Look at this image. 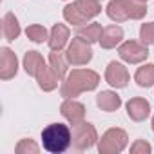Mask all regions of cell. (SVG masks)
Instances as JSON below:
<instances>
[{"mask_svg":"<svg viewBox=\"0 0 154 154\" xmlns=\"http://www.w3.org/2000/svg\"><path fill=\"white\" fill-rule=\"evenodd\" d=\"M44 65H45V62H44V58H42V54L38 51H27L26 53V56H24V69H26V72L29 76H36L38 71Z\"/></svg>","mask_w":154,"mask_h":154,"instance_id":"18","label":"cell"},{"mask_svg":"<svg viewBox=\"0 0 154 154\" xmlns=\"http://www.w3.org/2000/svg\"><path fill=\"white\" fill-rule=\"evenodd\" d=\"M100 84L98 72L91 69H72L60 85V94L63 98H74L85 91H94Z\"/></svg>","mask_w":154,"mask_h":154,"instance_id":"1","label":"cell"},{"mask_svg":"<svg viewBox=\"0 0 154 154\" xmlns=\"http://www.w3.org/2000/svg\"><path fill=\"white\" fill-rule=\"evenodd\" d=\"M72 149L74 150H87L91 149L96 141H98V132H96V127L93 123H87V122H80L72 125Z\"/></svg>","mask_w":154,"mask_h":154,"instance_id":"6","label":"cell"},{"mask_svg":"<svg viewBox=\"0 0 154 154\" xmlns=\"http://www.w3.org/2000/svg\"><path fill=\"white\" fill-rule=\"evenodd\" d=\"M140 2H147V0H140Z\"/></svg>","mask_w":154,"mask_h":154,"instance_id":"27","label":"cell"},{"mask_svg":"<svg viewBox=\"0 0 154 154\" xmlns=\"http://www.w3.org/2000/svg\"><path fill=\"white\" fill-rule=\"evenodd\" d=\"M129 78H131V76H129L127 67L122 65L120 62H111L107 65V69H105V80H107V84L112 85V87H116V89L127 87Z\"/></svg>","mask_w":154,"mask_h":154,"instance_id":"9","label":"cell"},{"mask_svg":"<svg viewBox=\"0 0 154 154\" xmlns=\"http://www.w3.org/2000/svg\"><path fill=\"white\" fill-rule=\"evenodd\" d=\"M134 80L140 87H152L154 85V63H145L141 67H138Z\"/></svg>","mask_w":154,"mask_h":154,"instance_id":"20","label":"cell"},{"mask_svg":"<svg viewBox=\"0 0 154 154\" xmlns=\"http://www.w3.org/2000/svg\"><path fill=\"white\" fill-rule=\"evenodd\" d=\"M26 35L31 42L35 44H44L45 40H49V35H47V29L44 26H38V24H33L26 29Z\"/></svg>","mask_w":154,"mask_h":154,"instance_id":"22","label":"cell"},{"mask_svg":"<svg viewBox=\"0 0 154 154\" xmlns=\"http://www.w3.org/2000/svg\"><path fill=\"white\" fill-rule=\"evenodd\" d=\"M72 132L63 123H51L42 131V145L51 154H62L72 143Z\"/></svg>","mask_w":154,"mask_h":154,"instance_id":"3","label":"cell"},{"mask_svg":"<svg viewBox=\"0 0 154 154\" xmlns=\"http://www.w3.org/2000/svg\"><path fill=\"white\" fill-rule=\"evenodd\" d=\"M105 11L112 22L141 20L147 15V6L145 2H140V0H111Z\"/></svg>","mask_w":154,"mask_h":154,"instance_id":"2","label":"cell"},{"mask_svg":"<svg viewBox=\"0 0 154 154\" xmlns=\"http://www.w3.org/2000/svg\"><path fill=\"white\" fill-rule=\"evenodd\" d=\"M125 107H127V116L132 122H143L150 114V103L145 98H131Z\"/></svg>","mask_w":154,"mask_h":154,"instance_id":"12","label":"cell"},{"mask_svg":"<svg viewBox=\"0 0 154 154\" xmlns=\"http://www.w3.org/2000/svg\"><path fill=\"white\" fill-rule=\"evenodd\" d=\"M60 112L71 125H76V123H80V122L85 120V107H84V103L76 102L74 98H65V102L60 105Z\"/></svg>","mask_w":154,"mask_h":154,"instance_id":"10","label":"cell"},{"mask_svg":"<svg viewBox=\"0 0 154 154\" xmlns=\"http://www.w3.org/2000/svg\"><path fill=\"white\" fill-rule=\"evenodd\" d=\"M150 150H152V147L145 140H136L134 145L131 147V152L132 154H150Z\"/></svg>","mask_w":154,"mask_h":154,"instance_id":"25","label":"cell"},{"mask_svg":"<svg viewBox=\"0 0 154 154\" xmlns=\"http://www.w3.org/2000/svg\"><path fill=\"white\" fill-rule=\"evenodd\" d=\"M18 72V60L17 54L9 47L0 49V78L2 80H11Z\"/></svg>","mask_w":154,"mask_h":154,"instance_id":"11","label":"cell"},{"mask_svg":"<svg viewBox=\"0 0 154 154\" xmlns=\"http://www.w3.org/2000/svg\"><path fill=\"white\" fill-rule=\"evenodd\" d=\"M150 125H152V131H154V116H152V123Z\"/></svg>","mask_w":154,"mask_h":154,"instance_id":"26","label":"cell"},{"mask_svg":"<svg viewBox=\"0 0 154 154\" xmlns=\"http://www.w3.org/2000/svg\"><path fill=\"white\" fill-rule=\"evenodd\" d=\"M40 149H38V145L33 141V140H27V138H24V140H20L18 141V145L15 147V152L17 154H36Z\"/></svg>","mask_w":154,"mask_h":154,"instance_id":"24","label":"cell"},{"mask_svg":"<svg viewBox=\"0 0 154 154\" xmlns=\"http://www.w3.org/2000/svg\"><path fill=\"white\" fill-rule=\"evenodd\" d=\"M102 13L98 0H74L63 8V18L72 26H82Z\"/></svg>","mask_w":154,"mask_h":154,"instance_id":"4","label":"cell"},{"mask_svg":"<svg viewBox=\"0 0 154 154\" xmlns=\"http://www.w3.org/2000/svg\"><path fill=\"white\" fill-rule=\"evenodd\" d=\"M49 63H51V67H53V71L56 72L58 78L63 80V78H65V72H67V63H69L67 56H65L62 51H51V54H49Z\"/></svg>","mask_w":154,"mask_h":154,"instance_id":"21","label":"cell"},{"mask_svg":"<svg viewBox=\"0 0 154 154\" xmlns=\"http://www.w3.org/2000/svg\"><path fill=\"white\" fill-rule=\"evenodd\" d=\"M102 33H103V29H102V26H100V24H96V22L87 24V26H84V27H78V29H76V36L84 38V40H85V42H89V44L100 42Z\"/></svg>","mask_w":154,"mask_h":154,"instance_id":"19","label":"cell"},{"mask_svg":"<svg viewBox=\"0 0 154 154\" xmlns=\"http://www.w3.org/2000/svg\"><path fill=\"white\" fill-rule=\"evenodd\" d=\"M69 40V27L63 26V24H54L53 29H51V35H49V49L51 51H62L65 47Z\"/></svg>","mask_w":154,"mask_h":154,"instance_id":"13","label":"cell"},{"mask_svg":"<svg viewBox=\"0 0 154 154\" xmlns=\"http://www.w3.org/2000/svg\"><path fill=\"white\" fill-rule=\"evenodd\" d=\"M98 2H100V0H98Z\"/></svg>","mask_w":154,"mask_h":154,"instance_id":"28","label":"cell"},{"mask_svg":"<svg viewBox=\"0 0 154 154\" xmlns=\"http://www.w3.org/2000/svg\"><path fill=\"white\" fill-rule=\"evenodd\" d=\"M35 78H36V82H38V87H40L42 91H45V93L54 91V89L58 87V82H60V78L56 76V72L53 71V67H47V65H44V67L38 71V74L35 76Z\"/></svg>","mask_w":154,"mask_h":154,"instance_id":"14","label":"cell"},{"mask_svg":"<svg viewBox=\"0 0 154 154\" xmlns=\"http://www.w3.org/2000/svg\"><path fill=\"white\" fill-rule=\"evenodd\" d=\"M96 105H98L102 111H105V112H112V111L120 109L122 98H120L116 93H112V91H102V93H98V96H96Z\"/></svg>","mask_w":154,"mask_h":154,"instance_id":"16","label":"cell"},{"mask_svg":"<svg viewBox=\"0 0 154 154\" xmlns=\"http://www.w3.org/2000/svg\"><path fill=\"white\" fill-rule=\"evenodd\" d=\"M118 54L122 60H125L129 63H141L147 60L149 49L145 44H140L136 40H127L118 47Z\"/></svg>","mask_w":154,"mask_h":154,"instance_id":"8","label":"cell"},{"mask_svg":"<svg viewBox=\"0 0 154 154\" xmlns=\"http://www.w3.org/2000/svg\"><path fill=\"white\" fill-rule=\"evenodd\" d=\"M20 24H18V18L13 15V13H6L4 18H2V33H4V38L13 42L20 36Z\"/></svg>","mask_w":154,"mask_h":154,"instance_id":"17","label":"cell"},{"mask_svg":"<svg viewBox=\"0 0 154 154\" xmlns=\"http://www.w3.org/2000/svg\"><path fill=\"white\" fill-rule=\"evenodd\" d=\"M129 136L123 129H109L103 132L102 140H98V152L100 154H118L127 147Z\"/></svg>","mask_w":154,"mask_h":154,"instance_id":"5","label":"cell"},{"mask_svg":"<svg viewBox=\"0 0 154 154\" xmlns=\"http://www.w3.org/2000/svg\"><path fill=\"white\" fill-rule=\"evenodd\" d=\"M65 56H67L69 63H72V65H85V63H89L91 58H93L91 44L85 42V40L80 38V36H74L72 42L69 44L67 51H65Z\"/></svg>","mask_w":154,"mask_h":154,"instance_id":"7","label":"cell"},{"mask_svg":"<svg viewBox=\"0 0 154 154\" xmlns=\"http://www.w3.org/2000/svg\"><path fill=\"white\" fill-rule=\"evenodd\" d=\"M122 40H123V29H122L120 26L112 24V26L103 27L102 38H100V45H102V49H112V47H116Z\"/></svg>","mask_w":154,"mask_h":154,"instance_id":"15","label":"cell"},{"mask_svg":"<svg viewBox=\"0 0 154 154\" xmlns=\"http://www.w3.org/2000/svg\"><path fill=\"white\" fill-rule=\"evenodd\" d=\"M140 40L145 45H154V22L141 24V27H140Z\"/></svg>","mask_w":154,"mask_h":154,"instance_id":"23","label":"cell"}]
</instances>
